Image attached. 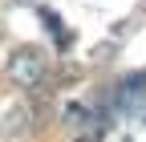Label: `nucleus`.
Instances as JSON below:
<instances>
[{
    "mask_svg": "<svg viewBox=\"0 0 146 142\" xmlns=\"http://www.w3.org/2000/svg\"><path fill=\"white\" fill-rule=\"evenodd\" d=\"M8 81H16L21 90H36L45 81V53L41 49H16L8 57Z\"/></svg>",
    "mask_w": 146,
    "mask_h": 142,
    "instance_id": "1",
    "label": "nucleus"
},
{
    "mask_svg": "<svg viewBox=\"0 0 146 142\" xmlns=\"http://www.w3.org/2000/svg\"><path fill=\"white\" fill-rule=\"evenodd\" d=\"M65 122H69L73 130H81V126H89V110H85V106H77V102H73L69 110H65Z\"/></svg>",
    "mask_w": 146,
    "mask_h": 142,
    "instance_id": "2",
    "label": "nucleus"
}]
</instances>
